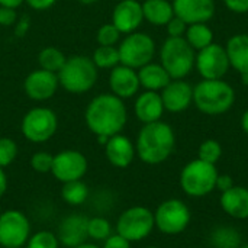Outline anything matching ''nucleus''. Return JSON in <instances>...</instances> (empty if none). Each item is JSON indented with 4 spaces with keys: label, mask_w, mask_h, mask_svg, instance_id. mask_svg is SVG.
<instances>
[{
    "label": "nucleus",
    "mask_w": 248,
    "mask_h": 248,
    "mask_svg": "<svg viewBox=\"0 0 248 248\" xmlns=\"http://www.w3.org/2000/svg\"><path fill=\"white\" fill-rule=\"evenodd\" d=\"M74 248H102L99 247V246H96V244H92V243H83V244H80V246H77V247Z\"/></svg>",
    "instance_id": "obj_46"
},
{
    "label": "nucleus",
    "mask_w": 248,
    "mask_h": 248,
    "mask_svg": "<svg viewBox=\"0 0 248 248\" xmlns=\"http://www.w3.org/2000/svg\"><path fill=\"white\" fill-rule=\"evenodd\" d=\"M138 78H140V84L151 92L163 90L171 81L164 67L161 64H153V62H148L147 65L140 68Z\"/></svg>",
    "instance_id": "obj_24"
},
{
    "label": "nucleus",
    "mask_w": 248,
    "mask_h": 248,
    "mask_svg": "<svg viewBox=\"0 0 248 248\" xmlns=\"http://www.w3.org/2000/svg\"><path fill=\"white\" fill-rule=\"evenodd\" d=\"M154 228V212L145 206H131L125 209L116 221V234L129 243L145 240Z\"/></svg>",
    "instance_id": "obj_7"
},
{
    "label": "nucleus",
    "mask_w": 248,
    "mask_h": 248,
    "mask_svg": "<svg viewBox=\"0 0 248 248\" xmlns=\"http://www.w3.org/2000/svg\"><path fill=\"white\" fill-rule=\"evenodd\" d=\"M23 3V0H0V6L1 7H10V9H16Z\"/></svg>",
    "instance_id": "obj_44"
},
{
    "label": "nucleus",
    "mask_w": 248,
    "mask_h": 248,
    "mask_svg": "<svg viewBox=\"0 0 248 248\" xmlns=\"http://www.w3.org/2000/svg\"><path fill=\"white\" fill-rule=\"evenodd\" d=\"M119 36H121V32L116 29L113 23L102 25L97 31V42L99 45H103V46H113L119 41Z\"/></svg>",
    "instance_id": "obj_35"
},
{
    "label": "nucleus",
    "mask_w": 248,
    "mask_h": 248,
    "mask_svg": "<svg viewBox=\"0 0 248 248\" xmlns=\"http://www.w3.org/2000/svg\"><path fill=\"white\" fill-rule=\"evenodd\" d=\"M16 22V12L10 7H1L0 6V25L10 26Z\"/></svg>",
    "instance_id": "obj_39"
},
{
    "label": "nucleus",
    "mask_w": 248,
    "mask_h": 248,
    "mask_svg": "<svg viewBox=\"0 0 248 248\" xmlns=\"http://www.w3.org/2000/svg\"><path fill=\"white\" fill-rule=\"evenodd\" d=\"M234 186L232 183V179L230 176H218V180H217V189H219L221 192H225L228 189H231Z\"/></svg>",
    "instance_id": "obj_42"
},
{
    "label": "nucleus",
    "mask_w": 248,
    "mask_h": 248,
    "mask_svg": "<svg viewBox=\"0 0 248 248\" xmlns=\"http://www.w3.org/2000/svg\"><path fill=\"white\" fill-rule=\"evenodd\" d=\"M141 4L144 19H147L151 25L164 26L174 16L173 4L167 0H145Z\"/></svg>",
    "instance_id": "obj_25"
},
{
    "label": "nucleus",
    "mask_w": 248,
    "mask_h": 248,
    "mask_svg": "<svg viewBox=\"0 0 248 248\" xmlns=\"http://www.w3.org/2000/svg\"><path fill=\"white\" fill-rule=\"evenodd\" d=\"M189 45L193 49H203L206 46H209L211 44H214V33L211 31V28L205 23H193L189 25L186 29V38H185Z\"/></svg>",
    "instance_id": "obj_26"
},
{
    "label": "nucleus",
    "mask_w": 248,
    "mask_h": 248,
    "mask_svg": "<svg viewBox=\"0 0 248 248\" xmlns=\"http://www.w3.org/2000/svg\"><path fill=\"white\" fill-rule=\"evenodd\" d=\"M6 190H7V176H6L3 167H0V198L4 196Z\"/></svg>",
    "instance_id": "obj_43"
},
{
    "label": "nucleus",
    "mask_w": 248,
    "mask_h": 248,
    "mask_svg": "<svg viewBox=\"0 0 248 248\" xmlns=\"http://www.w3.org/2000/svg\"><path fill=\"white\" fill-rule=\"evenodd\" d=\"M87 235L94 241H105L112 235V225L106 218L93 217L87 221Z\"/></svg>",
    "instance_id": "obj_31"
},
{
    "label": "nucleus",
    "mask_w": 248,
    "mask_h": 248,
    "mask_svg": "<svg viewBox=\"0 0 248 248\" xmlns=\"http://www.w3.org/2000/svg\"><path fill=\"white\" fill-rule=\"evenodd\" d=\"M58 237L51 231H38L32 234L26 243V248H58Z\"/></svg>",
    "instance_id": "obj_33"
},
{
    "label": "nucleus",
    "mask_w": 248,
    "mask_h": 248,
    "mask_svg": "<svg viewBox=\"0 0 248 248\" xmlns=\"http://www.w3.org/2000/svg\"><path fill=\"white\" fill-rule=\"evenodd\" d=\"M144 20L142 4L138 0L119 1L112 13V23L121 33H132Z\"/></svg>",
    "instance_id": "obj_16"
},
{
    "label": "nucleus",
    "mask_w": 248,
    "mask_h": 248,
    "mask_svg": "<svg viewBox=\"0 0 248 248\" xmlns=\"http://www.w3.org/2000/svg\"><path fill=\"white\" fill-rule=\"evenodd\" d=\"M238 248H248V244H244V246H240Z\"/></svg>",
    "instance_id": "obj_49"
},
{
    "label": "nucleus",
    "mask_w": 248,
    "mask_h": 248,
    "mask_svg": "<svg viewBox=\"0 0 248 248\" xmlns=\"http://www.w3.org/2000/svg\"><path fill=\"white\" fill-rule=\"evenodd\" d=\"M195 65L203 80H221L230 70L227 49L219 44H211L196 55Z\"/></svg>",
    "instance_id": "obj_12"
},
{
    "label": "nucleus",
    "mask_w": 248,
    "mask_h": 248,
    "mask_svg": "<svg viewBox=\"0 0 248 248\" xmlns=\"http://www.w3.org/2000/svg\"><path fill=\"white\" fill-rule=\"evenodd\" d=\"M31 237V222L28 217L9 209L0 214V246L3 248H22Z\"/></svg>",
    "instance_id": "obj_11"
},
{
    "label": "nucleus",
    "mask_w": 248,
    "mask_h": 248,
    "mask_svg": "<svg viewBox=\"0 0 248 248\" xmlns=\"http://www.w3.org/2000/svg\"><path fill=\"white\" fill-rule=\"evenodd\" d=\"M218 176L215 164L196 158L183 167L180 173V187L192 198H203L217 189Z\"/></svg>",
    "instance_id": "obj_6"
},
{
    "label": "nucleus",
    "mask_w": 248,
    "mask_h": 248,
    "mask_svg": "<svg viewBox=\"0 0 248 248\" xmlns=\"http://www.w3.org/2000/svg\"><path fill=\"white\" fill-rule=\"evenodd\" d=\"M164 112V105L161 94L157 92L145 90L141 93L135 102V115L142 124H151L161 119Z\"/></svg>",
    "instance_id": "obj_22"
},
{
    "label": "nucleus",
    "mask_w": 248,
    "mask_h": 248,
    "mask_svg": "<svg viewBox=\"0 0 248 248\" xmlns=\"http://www.w3.org/2000/svg\"><path fill=\"white\" fill-rule=\"evenodd\" d=\"M241 76V81H243V84H246L248 86V73H244V74H240Z\"/></svg>",
    "instance_id": "obj_47"
},
{
    "label": "nucleus",
    "mask_w": 248,
    "mask_h": 248,
    "mask_svg": "<svg viewBox=\"0 0 248 248\" xmlns=\"http://www.w3.org/2000/svg\"><path fill=\"white\" fill-rule=\"evenodd\" d=\"M147 248H160V247H154V246H153V247H147Z\"/></svg>",
    "instance_id": "obj_50"
},
{
    "label": "nucleus",
    "mask_w": 248,
    "mask_h": 248,
    "mask_svg": "<svg viewBox=\"0 0 248 248\" xmlns=\"http://www.w3.org/2000/svg\"><path fill=\"white\" fill-rule=\"evenodd\" d=\"M190 219V209L180 199L164 201L154 212L155 227L166 235H177L183 232L189 227Z\"/></svg>",
    "instance_id": "obj_8"
},
{
    "label": "nucleus",
    "mask_w": 248,
    "mask_h": 248,
    "mask_svg": "<svg viewBox=\"0 0 248 248\" xmlns=\"http://www.w3.org/2000/svg\"><path fill=\"white\" fill-rule=\"evenodd\" d=\"M102 248H131V243L119 234H112L103 241Z\"/></svg>",
    "instance_id": "obj_38"
},
{
    "label": "nucleus",
    "mask_w": 248,
    "mask_h": 248,
    "mask_svg": "<svg viewBox=\"0 0 248 248\" xmlns=\"http://www.w3.org/2000/svg\"><path fill=\"white\" fill-rule=\"evenodd\" d=\"M52 161H54V155L45 151H39L32 154L31 157V167L33 171L36 173H51L52 169Z\"/></svg>",
    "instance_id": "obj_36"
},
{
    "label": "nucleus",
    "mask_w": 248,
    "mask_h": 248,
    "mask_svg": "<svg viewBox=\"0 0 248 248\" xmlns=\"http://www.w3.org/2000/svg\"><path fill=\"white\" fill-rule=\"evenodd\" d=\"M60 84L70 93L80 94L89 92L97 80V67L93 60L86 55H74L67 58L58 71Z\"/></svg>",
    "instance_id": "obj_4"
},
{
    "label": "nucleus",
    "mask_w": 248,
    "mask_h": 248,
    "mask_svg": "<svg viewBox=\"0 0 248 248\" xmlns=\"http://www.w3.org/2000/svg\"><path fill=\"white\" fill-rule=\"evenodd\" d=\"M109 86L115 96L121 99L132 97L140 89V78L138 73L126 65H116L112 68L109 76Z\"/></svg>",
    "instance_id": "obj_19"
},
{
    "label": "nucleus",
    "mask_w": 248,
    "mask_h": 248,
    "mask_svg": "<svg viewBox=\"0 0 248 248\" xmlns=\"http://www.w3.org/2000/svg\"><path fill=\"white\" fill-rule=\"evenodd\" d=\"M60 81H58V76L55 73L46 71V70H35L32 71L25 83H23V89L25 93L28 94V97H31L32 100H46L49 97H52L57 92Z\"/></svg>",
    "instance_id": "obj_15"
},
{
    "label": "nucleus",
    "mask_w": 248,
    "mask_h": 248,
    "mask_svg": "<svg viewBox=\"0 0 248 248\" xmlns=\"http://www.w3.org/2000/svg\"><path fill=\"white\" fill-rule=\"evenodd\" d=\"M161 100L166 110L173 113L183 112L193 102V89L183 80L170 81L161 90Z\"/></svg>",
    "instance_id": "obj_18"
},
{
    "label": "nucleus",
    "mask_w": 248,
    "mask_h": 248,
    "mask_svg": "<svg viewBox=\"0 0 248 248\" xmlns=\"http://www.w3.org/2000/svg\"><path fill=\"white\" fill-rule=\"evenodd\" d=\"M161 65L169 73L170 78L182 80L185 78L195 65V49L183 38L169 36L161 46Z\"/></svg>",
    "instance_id": "obj_5"
},
{
    "label": "nucleus",
    "mask_w": 248,
    "mask_h": 248,
    "mask_svg": "<svg viewBox=\"0 0 248 248\" xmlns=\"http://www.w3.org/2000/svg\"><path fill=\"white\" fill-rule=\"evenodd\" d=\"M61 198L67 205L78 206L84 203L89 198V187L81 180H74L68 183H62L61 189Z\"/></svg>",
    "instance_id": "obj_27"
},
{
    "label": "nucleus",
    "mask_w": 248,
    "mask_h": 248,
    "mask_svg": "<svg viewBox=\"0 0 248 248\" xmlns=\"http://www.w3.org/2000/svg\"><path fill=\"white\" fill-rule=\"evenodd\" d=\"M174 16L180 17L186 25L206 23L215 15L214 0H173Z\"/></svg>",
    "instance_id": "obj_14"
},
{
    "label": "nucleus",
    "mask_w": 248,
    "mask_h": 248,
    "mask_svg": "<svg viewBox=\"0 0 248 248\" xmlns=\"http://www.w3.org/2000/svg\"><path fill=\"white\" fill-rule=\"evenodd\" d=\"M118 51L121 64L135 70L151 62L155 52V44L150 35L132 32L121 42Z\"/></svg>",
    "instance_id": "obj_9"
},
{
    "label": "nucleus",
    "mask_w": 248,
    "mask_h": 248,
    "mask_svg": "<svg viewBox=\"0 0 248 248\" xmlns=\"http://www.w3.org/2000/svg\"><path fill=\"white\" fill-rule=\"evenodd\" d=\"M93 62L97 68H113L119 61V51L115 46H103L100 45L93 52Z\"/></svg>",
    "instance_id": "obj_30"
},
{
    "label": "nucleus",
    "mask_w": 248,
    "mask_h": 248,
    "mask_svg": "<svg viewBox=\"0 0 248 248\" xmlns=\"http://www.w3.org/2000/svg\"><path fill=\"white\" fill-rule=\"evenodd\" d=\"M65 61H67L65 55L58 48H54V46L44 48L38 55V62H39L41 68L55 73V74H58V71L62 68Z\"/></svg>",
    "instance_id": "obj_28"
},
{
    "label": "nucleus",
    "mask_w": 248,
    "mask_h": 248,
    "mask_svg": "<svg viewBox=\"0 0 248 248\" xmlns=\"http://www.w3.org/2000/svg\"><path fill=\"white\" fill-rule=\"evenodd\" d=\"M166 26H167V33L171 38H179V36L185 35L186 29H187V25L177 16H173Z\"/></svg>",
    "instance_id": "obj_37"
},
{
    "label": "nucleus",
    "mask_w": 248,
    "mask_h": 248,
    "mask_svg": "<svg viewBox=\"0 0 248 248\" xmlns=\"http://www.w3.org/2000/svg\"><path fill=\"white\" fill-rule=\"evenodd\" d=\"M135 153L137 151L131 140L121 134L108 138L105 144V154L108 161L118 169H126L134 161Z\"/></svg>",
    "instance_id": "obj_20"
},
{
    "label": "nucleus",
    "mask_w": 248,
    "mask_h": 248,
    "mask_svg": "<svg viewBox=\"0 0 248 248\" xmlns=\"http://www.w3.org/2000/svg\"><path fill=\"white\" fill-rule=\"evenodd\" d=\"M221 208L234 219L248 218V189L243 186H232L221 193Z\"/></svg>",
    "instance_id": "obj_21"
},
{
    "label": "nucleus",
    "mask_w": 248,
    "mask_h": 248,
    "mask_svg": "<svg viewBox=\"0 0 248 248\" xmlns=\"http://www.w3.org/2000/svg\"><path fill=\"white\" fill-rule=\"evenodd\" d=\"M222 155V148L221 144L215 140H206L199 145L198 150V158L211 164H217V161Z\"/></svg>",
    "instance_id": "obj_32"
},
{
    "label": "nucleus",
    "mask_w": 248,
    "mask_h": 248,
    "mask_svg": "<svg viewBox=\"0 0 248 248\" xmlns=\"http://www.w3.org/2000/svg\"><path fill=\"white\" fill-rule=\"evenodd\" d=\"M58 128V119L54 110L48 108H33L22 119L23 137L35 144L51 140Z\"/></svg>",
    "instance_id": "obj_10"
},
{
    "label": "nucleus",
    "mask_w": 248,
    "mask_h": 248,
    "mask_svg": "<svg viewBox=\"0 0 248 248\" xmlns=\"http://www.w3.org/2000/svg\"><path fill=\"white\" fill-rule=\"evenodd\" d=\"M227 55L230 65L235 68L240 74L248 73V35L238 33L228 39Z\"/></svg>",
    "instance_id": "obj_23"
},
{
    "label": "nucleus",
    "mask_w": 248,
    "mask_h": 248,
    "mask_svg": "<svg viewBox=\"0 0 248 248\" xmlns=\"http://www.w3.org/2000/svg\"><path fill=\"white\" fill-rule=\"evenodd\" d=\"M87 221L89 218L80 214L65 217L57 230L58 241L67 248H74L87 241Z\"/></svg>",
    "instance_id": "obj_17"
},
{
    "label": "nucleus",
    "mask_w": 248,
    "mask_h": 248,
    "mask_svg": "<svg viewBox=\"0 0 248 248\" xmlns=\"http://www.w3.org/2000/svg\"><path fill=\"white\" fill-rule=\"evenodd\" d=\"M176 144V137L171 126L166 122L157 121L151 124H144L141 128L135 151L141 161L145 164H161L173 153Z\"/></svg>",
    "instance_id": "obj_2"
},
{
    "label": "nucleus",
    "mask_w": 248,
    "mask_h": 248,
    "mask_svg": "<svg viewBox=\"0 0 248 248\" xmlns=\"http://www.w3.org/2000/svg\"><path fill=\"white\" fill-rule=\"evenodd\" d=\"M241 126H243V131L248 135V110L244 112V115L241 118Z\"/></svg>",
    "instance_id": "obj_45"
},
{
    "label": "nucleus",
    "mask_w": 248,
    "mask_h": 248,
    "mask_svg": "<svg viewBox=\"0 0 248 248\" xmlns=\"http://www.w3.org/2000/svg\"><path fill=\"white\" fill-rule=\"evenodd\" d=\"M0 214H1V211H0Z\"/></svg>",
    "instance_id": "obj_51"
},
{
    "label": "nucleus",
    "mask_w": 248,
    "mask_h": 248,
    "mask_svg": "<svg viewBox=\"0 0 248 248\" xmlns=\"http://www.w3.org/2000/svg\"><path fill=\"white\" fill-rule=\"evenodd\" d=\"M25 1L35 10H45L51 7L57 0H25Z\"/></svg>",
    "instance_id": "obj_41"
},
{
    "label": "nucleus",
    "mask_w": 248,
    "mask_h": 248,
    "mask_svg": "<svg viewBox=\"0 0 248 248\" xmlns=\"http://www.w3.org/2000/svg\"><path fill=\"white\" fill-rule=\"evenodd\" d=\"M80 3H83V4H93V3H96V1H99V0H78Z\"/></svg>",
    "instance_id": "obj_48"
},
{
    "label": "nucleus",
    "mask_w": 248,
    "mask_h": 248,
    "mask_svg": "<svg viewBox=\"0 0 248 248\" xmlns=\"http://www.w3.org/2000/svg\"><path fill=\"white\" fill-rule=\"evenodd\" d=\"M235 102L234 89L221 80H202L193 89L195 106L206 115H222L228 112Z\"/></svg>",
    "instance_id": "obj_3"
},
{
    "label": "nucleus",
    "mask_w": 248,
    "mask_h": 248,
    "mask_svg": "<svg viewBox=\"0 0 248 248\" xmlns=\"http://www.w3.org/2000/svg\"><path fill=\"white\" fill-rule=\"evenodd\" d=\"M212 244L215 248H238L241 246V235L230 227H219L212 232Z\"/></svg>",
    "instance_id": "obj_29"
},
{
    "label": "nucleus",
    "mask_w": 248,
    "mask_h": 248,
    "mask_svg": "<svg viewBox=\"0 0 248 248\" xmlns=\"http://www.w3.org/2000/svg\"><path fill=\"white\" fill-rule=\"evenodd\" d=\"M89 163L84 154L76 150H64L54 155L51 174L61 183L81 180L87 173Z\"/></svg>",
    "instance_id": "obj_13"
},
{
    "label": "nucleus",
    "mask_w": 248,
    "mask_h": 248,
    "mask_svg": "<svg viewBox=\"0 0 248 248\" xmlns=\"http://www.w3.org/2000/svg\"><path fill=\"white\" fill-rule=\"evenodd\" d=\"M225 6L234 13H247L248 0H224Z\"/></svg>",
    "instance_id": "obj_40"
},
{
    "label": "nucleus",
    "mask_w": 248,
    "mask_h": 248,
    "mask_svg": "<svg viewBox=\"0 0 248 248\" xmlns=\"http://www.w3.org/2000/svg\"><path fill=\"white\" fill-rule=\"evenodd\" d=\"M86 125L97 137L110 138L121 134L128 113L121 97L112 94L96 96L86 109Z\"/></svg>",
    "instance_id": "obj_1"
},
{
    "label": "nucleus",
    "mask_w": 248,
    "mask_h": 248,
    "mask_svg": "<svg viewBox=\"0 0 248 248\" xmlns=\"http://www.w3.org/2000/svg\"><path fill=\"white\" fill-rule=\"evenodd\" d=\"M17 157V145L10 138H0V167L10 166Z\"/></svg>",
    "instance_id": "obj_34"
}]
</instances>
